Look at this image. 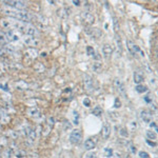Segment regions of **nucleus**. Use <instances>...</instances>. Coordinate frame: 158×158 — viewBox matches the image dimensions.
I'll list each match as a JSON object with an SVG mask.
<instances>
[{
    "label": "nucleus",
    "instance_id": "6e6552de",
    "mask_svg": "<svg viewBox=\"0 0 158 158\" xmlns=\"http://www.w3.org/2000/svg\"><path fill=\"white\" fill-rule=\"evenodd\" d=\"M37 136H38V135L36 133V130H32V131L30 132L29 136L27 137V141H25V144H27V147H31L35 142V140H36Z\"/></svg>",
    "mask_w": 158,
    "mask_h": 158
},
{
    "label": "nucleus",
    "instance_id": "a18cd8bd",
    "mask_svg": "<svg viewBox=\"0 0 158 158\" xmlns=\"http://www.w3.org/2000/svg\"><path fill=\"white\" fill-rule=\"evenodd\" d=\"M132 151H133L134 153L136 152V148H134V147H132Z\"/></svg>",
    "mask_w": 158,
    "mask_h": 158
},
{
    "label": "nucleus",
    "instance_id": "9d476101",
    "mask_svg": "<svg viewBox=\"0 0 158 158\" xmlns=\"http://www.w3.org/2000/svg\"><path fill=\"white\" fill-rule=\"evenodd\" d=\"M15 22H16L15 19L6 18V19H2L1 21H0V23H1V25L3 27H6V29H14Z\"/></svg>",
    "mask_w": 158,
    "mask_h": 158
},
{
    "label": "nucleus",
    "instance_id": "a211bd4d",
    "mask_svg": "<svg viewBox=\"0 0 158 158\" xmlns=\"http://www.w3.org/2000/svg\"><path fill=\"white\" fill-rule=\"evenodd\" d=\"M2 49H3L6 54H14V53L16 52L15 48L11 44H4L3 47H2Z\"/></svg>",
    "mask_w": 158,
    "mask_h": 158
},
{
    "label": "nucleus",
    "instance_id": "7c9ffc66",
    "mask_svg": "<svg viewBox=\"0 0 158 158\" xmlns=\"http://www.w3.org/2000/svg\"><path fill=\"white\" fill-rule=\"evenodd\" d=\"M116 43H117V47L119 49V52H122V44H121V40H120V37L119 35H116Z\"/></svg>",
    "mask_w": 158,
    "mask_h": 158
},
{
    "label": "nucleus",
    "instance_id": "f8f14e48",
    "mask_svg": "<svg viewBox=\"0 0 158 158\" xmlns=\"http://www.w3.org/2000/svg\"><path fill=\"white\" fill-rule=\"evenodd\" d=\"M112 53H113V48H112L110 44H104L102 48V54L104 57L109 58L110 56L112 55Z\"/></svg>",
    "mask_w": 158,
    "mask_h": 158
},
{
    "label": "nucleus",
    "instance_id": "a19ab883",
    "mask_svg": "<svg viewBox=\"0 0 158 158\" xmlns=\"http://www.w3.org/2000/svg\"><path fill=\"white\" fill-rule=\"evenodd\" d=\"M115 108H119V106H121V103H120V101H119L118 100V99H116V100H115Z\"/></svg>",
    "mask_w": 158,
    "mask_h": 158
},
{
    "label": "nucleus",
    "instance_id": "aec40b11",
    "mask_svg": "<svg viewBox=\"0 0 158 158\" xmlns=\"http://www.w3.org/2000/svg\"><path fill=\"white\" fill-rule=\"evenodd\" d=\"M85 20L88 24H93L94 21H95V18H94V16L92 14H90V13H86L85 15Z\"/></svg>",
    "mask_w": 158,
    "mask_h": 158
},
{
    "label": "nucleus",
    "instance_id": "72a5a7b5",
    "mask_svg": "<svg viewBox=\"0 0 158 158\" xmlns=\"http://www.w3.org/2000/svg\"><path fill=\"white\" fill-rule=\"evenodd\" d=\"M86 51H88V55H90V56H94V55H95V51H94V49L92 47H88V48H86Z\"/></svg>",
    "mask_w": 158,
    "mask_h": 158
},
{
    "label": "nucleus",
    "instance_id": "2f4dec72",
    "mask_svg": "<svg viewBox=\"0 0 158 158\" xmlns=\"http://www.w3.org/2000/svg\"><path fill=\"white\" fill-rule=\"evenodd\" d=\"M6 42H7V40L6 37V34L0 32V43H6Z\"/></svg>",
    "mask_w": 158,
    "mask_h": 158
},
{
    "label": "nucleus",
    "instance_id": "e433bc0d",
    "mask_svg": "<svg viewBox=\"0 0 158 158\" xmlns=\"http://www.w3.org/2000/svg\"><path fill=\"white\" fill-rule=\"evenodd\" d=\"M114 30H115V32L119 30V23H117V19L114 18Z\"/></svg>",
    "mask_w": 158,
    "mask_h": 158
},
{
    "label": "nucleus",
    "instance_id": "f3484780",
    "mask_svg": "<svg viewBox=\"0 0 158 158\" xmlns=\"http://www.w3.org/2000/svg\"><path fill=\"white\" fill-rule=\"evenodd\" d=\"M72 121L74 123V126H78L79 122H80V116L77 111H73L72 112Z\"/></svg>",
    "mask_w": 158,
    "mask_h": 158
},
{
    "label": "nucleus",
    "instance_id": "ddd939ff",
    "mask_svg": "<svg viewBox=\"0 0 158 158\" xmlns=\"http://www.w3.org/2000/svg\"><path fill=\"white\" fill-rule=\"evenodd\" d=\"M144 81V76L142 73L140 72H135L134 73V82L137 83V85H140L141 82Z\"/></svg>",
    "mask_w": 158,
    "mask_h": 158
},
{
    "label": "nucleus",
    "instance_id": "393cba45",
    "mask_svg": "<svg viewBox=\"0 0 158 158\" xmlns=\"http://www.w3.org/2000/svg\"><path fill=\"white\" fill-rule=\"evenodd\" d=\"M34 69L37 71V72H43V71L45 70L44 65H43L42 63H40V62L35 63V64H34Z\"/></svg>",
    "mask_w": 158,
    "mask_h": 158
},
{
    "label": "nucleus",
    "instance_id": "f257e3e1",
    "mask_svg": "<svg viewBox=\"0 0 158 158\" xmlns=\"http://www.w3.org/2000/svg\"><path fill=\"white\" fill-rule=\"evenodd\" d=\"M6 15H7L9 17L15 18V20H18V21H23V22H29L33 19V16L30 13L21 11V10H11V9H4L3 11Z\"/></svg>",
    "mask_w": 158,
    "mask_h": 158
},
{
    "label": "nucleus",
    "instance_id": "20e7f679",
    "mask_svg": "<svg viewBox=\"0 0 158 158\" xmlns=\"http://www.w3.org/2000/svg\"><path fill=\"white\" fill-rule=\"evenodd\" d=\"M127 45H128V49H129L130 52H131L132 55L137 56V54H140L141 56H144L143 53L141 52V50H140L139 48L137 47V45L135 44L133 41H131V40H128V41H127Z\"/></svg>",
    "mask_w": 158,
    "mask_h": 158
},
{
    "label": "nucleus",
    "instance_id": "f03ea898",
    "mask_svg": "<svg viewBox=\"0 0 158 158\" xmlns=\"http://www.w3.org/2000/svg\"><path fill=\"white\" fill-rule=\"evenodd\" d=\"M69 139H70L71 143L78 144V143H80V142H81V139H82V134H81V132L79 131V130H74L72 133L70 134Z\"/></svg>",
    "mask_w": 158,
    "mask_h": 158
},
{
    "label": "nucleus",
    "instance_id": "4c0bfd02",
    "mask_svg": "<svg viewBox=\"0 0 158 158\" xmlns=\"http://www.w3.org/2000/svg\"><path fill=\"white\" fill-rule=\"evenodd\" d=\"M72 128V126H71V123L70 122H68L67 120L64 121V130H69V129H71Z\"/></svg>",
    "mask_w": 158,
    "mask_h": 158
},
{
    "label": "nucleus",
    "instance_id": "412c9836",
    "mask_svg": "<svg viewBox=\"0 0 158 158\" xmlns=\"http://www.w3.org/2000/svg\"><path fill=\"white\" fill-rule=\"evenodd\" d=\"M55 124V118L54 117H49V119H48V123H47V129H48V133L51 131V130L53 129V127H54Z\"/></svg>",
    "mask_w": 158,
    "mask_h": 158
},
{
    "label": "nucleus",
    "instance_id": "ea45409f",
    "mask_svg": "<svg viewBox=\"0 0 158 158\" xmlns=\"http://www.w3.org/2000/svg\"><path fill=\"white\" fill-rule=\"evenodd\" d=\"M120 133H121L122 136H128V132H126V130H124V129H121Z\"/></svg>",
    "mask_w": 158,
    "mask_h": 158
},
{
    "label": "nucleus",
    "instance_id": "4be33fe9",
    "mask_svg": "<svg viewBox=\"0 0 158 158\" xmlns=\"http://www.w3.org/2000/svg\"><path fill=\"white\" fill-rule=\"evenodd\" d=\"M16 88L20 89V90H25V89L29 88V85H27V83L23 80H19L16 82Z\"/></svg>",
    "mask_w": 158,
    "mask_h": 158
},
{
    "label": "nucleus",
    "instance_id": "cd10ccee",
    "mask_svg": "<svg viewBox=\"0 0 158 158\" xmlns=\"http://www.w3.org/2000/svg\"><path fill=\"white\" fill-rule=\"evenodd\" d=\"M103 153H104V156L108 157V158H110V157L113 156V150L110 149V148H106V149H104Z\"/></svg>",
    "mask_w": 158,
    "mask_h": 158
},
{
    "label": "nucleus",
    "instance_id": "c03bdc74",
    "mask_svg": "<svg viewBox=\"0 0 158 158\" xmlns=\"http://www.w3.org/2000/svg\"><path fill=\"white\" fill-rule=\"evenodd\" d=\"M74 4H76V6H79V4H80V2H79V1H74Z\"/></svg>",
    "mask_w": 158,
    "mask_h": 158
},
{
    "label": "nucleus",
    "instance_id": "49530a36",
    "mask_svg": "<svg viewBox=\"0 0 158 158\" xmlns=\"http://www.w3.org/2000/svg\"><path fill=\"white\" fill-rule=\"evenodd\" d=\"M1 150H2V147L0 146V153H1Z\"/></svg>",
    "mask_w": 158,
    "mask_h": 158
},
{
    "label": "nucleus",
    "instance_id": "b1692460",
    "mask_svg": "<svg viewBox=\"0 0 158 158\" xmlns=\"http://www.w3.org/2000/svg\"><path fill=\"white\" fill-rule=\"evenodd\" d=\"M101 68H102V64H101V62H99V61H95V62L93 63V65H92L93 71H94V72H96V73L100 72Z\"/></svg>",
    "mask_w": 158,
    "mask_h": 158
},
{
    "label": "nucleus",
    "instance_id": "2eb2a0df",
    "mask_svg": "<svg viewBox=\"0 0 158 158\" xmlns=\"http://www.w3.org/2000/svg\"><path fill=\"white\" fill-rule=\"evenodd\" d=\"M140 117H141V119L144 122H150L152 120V115L148 111H141V113H140Z\"/></svg>",
    "mask_w": 158,
    "mask_h": 158
},
{
    "label": "nucleus",
    "instance_id": "473e14b6",
    "mask_svg": "<svg viewBox=\"0 0 158 158\" xmlns=\"http://www.w3.org/2000/svg\"><path fill=\"white\" fill-rule=\"evenodd\" d=\"M147 136L149 137V138H151V139H155V138H156V134H155L154 132H151V131H148L147 132Z\"/></svg>",
    "mask_w": 158,
    "mask_h": 158
},
{
    "label": "nucleus",
    "instance_id": "79ce46f5",
    "mask_svg": "<svg viewBox=\"0 0 158 158\" xmlns=\"http://www.w3.org/2000/svg\"><path fill=\"white\" fill-rule=\"evenodd\" d=\"M147 142H148V143H149V144H150V146H151V147H155V146H156V144H155L154 142L150 141V140H147Z\"/></svg>",
    "mask_w": 158,
    "mask_h": 158
},
{
    "label": "nucleus",
    "instance_id": "4468645a",
    "mask_svg": "<svg viewBox=\"0 0 158 158\" xmlns=\"http://www.w3.org/2000/svg\"><path fill=\"white\" fill-rule=\"evenodd\" d=\"M94 148H95V141L91 138L86 139L85 141V149L86 151H91V150H93Z\"/></svg>",
    "mask_w": 158,
    "mask_h": 158
},
{
    "label": "nucleus",
    "instance_id": "c9c22d12",
    "mask_svg": "<svg viewBox=\"0 0 158 158\" xmlns=\"http://www.w3.org/2000/svg\"><path fill=\"white\" fill-rule=\"evenodd\" d=\"M139 156H140V158H150L149 154L146 153V152H140L139 153Z\"/></svg>",
    "mask_w": 158,
    "mask_h": 158
},
{
    "label": "nucleus",
    "instance_id": "c756f323",
    "mask_svg": "<svg viewBox=\"0 0 158 158\" xmlns=\"http://www.w3.org/2000/svg\"><path fill=\"white\" fill-rule=\"evenodd\" d=\"M32 131V130H31L29 127H23V128H22V131H21V134L23 135V136H29V134H30V132Z\"/></svg>",
    "mask_w": 158,
    "mask_h": 158
},
{
    "label": "nucleus",
    "instance_id": "39448f33",
    "mask_svg": "<svg viewBox=\"0 0 158 158\" xmlns=\"http://www.w3.org/2000/svg\"><path fill=\"white\" fill-rule=\"evenodd\" d=\"M22 40H23V43L25 45L33 48V49H34V47H37L40 43L39 39H37L36 37H32V36H24Z\"/></svg>",
    "mask_w": 158,
    "mask_h": 158
},
{
    "label": "nucleus",
    "instance_id": "37998d69",
    "mask_svg": "<svg viewBox=\"0 0 158 158\" xmlns=\"http://www.w3.org/2000/svg\"><path fill=\"white\" fill-rule=\"evenodd\" d=\"M6 53H4V51H3V49L2 48H0V56H3Z\"/></svg>",
    "mask_w": 158,
    "mask_h": 158
},
{
    "label": "nucleus",
    "instance_id": "c85d7f7f",
    "mask_svg": "<svg viewBox=\"0 0 158 158\" xmlns=\"http://www.w3.org/2000/svg\"><path fill=\"white\" fill-rule=\"evenodd\" d=\"M101 113H102V109H101L100 106H96V108L93 110V115H95V116H100Z\"/></svg>",
    "mask_w": 158,
    "mask_h": 158
},
{
    "label": "nucleus",
    "instance_id": "7ed1b4c3",
    "mask_svg": "<svg viewBox=\"0 0 158 158\" xmlns=\"http://www.w3.org/2000/svg\"><path fill=\"white\" fill-rule=\"evenodd\" d=\"M4 34H6L7 42H17L20 40L19 33H17L16 31H14V30H9L7 32L4 33Z\"/></svg>",
    "mask_w": 158,
    "mask_h": 158
},
{
    "label": "nucleus",
    "instance_id": "423d86ee",
    "mask_svg": "<svg viewBox=\"0 0 158 158\" xmlns=\"http://www.w3.org/2000/svg\"><path fill=\"white\" fill-rule=\"evenodd\" d=\"M114 85H115L116 90L118 91V93L120 94L122 97H127V90H126V85L122 82L120 79H115L114 81Z\"/></svg>",
    "mask_w": 158,
    "mask_h": 158
},
{
    "label": "nucleus",
    "instance_id": "5701e85b",
    "mask_svg": "<svg viewBox=\"0 0 158 158\" xmlns=\"http://www.w3.org/2000/svg\"><path fill=\"white\" fill-rule=\"evenodd\" d=\"M13 149L12 148H7V149H6L3 151V153H2V158H11L12 155H13Z\"/></svg>",
    "mask_w": 158,
    "mask_h": 158
},
{
    "label": "nucleus",
    "instance_id": "a878e982",
    "mask_svg": "<svg viewBox=\"0 0 158 158\" xmlns=\"http://www.w3.org/2000/svg\"><path fill=\"white\" fill-rule=\"evenodd\" d=\"M148 88L146 85H136V91L138 92V93H144V92H147Z\"/></svg>",
    "mask_w": 158,
    "mask_h": 158
},
{
    "label": "nucleus",
    "instance_id": "dca6fc26",
    "mask_svg": "<svg viewBox=\"0 0 158 158\" xmlns=\"http://www.w3.org/2000/svg\"><path fill=\"white\" fill-rule=\"evenodd\" d=\"M27 114L31 116V117H34V118H36V117H38L40 115V111L38 110L37 108H30L29 110H27Z\"/></svg>",
    "mask_w": 158,
    "mask_h": 158
},
{
    "label": "nucleus",
    "instance_id": "bb28decb",
    "mask_svg": "<svg viewBox=\"0 0 158 158\" xmlns=\"http://www.w3.org/2000/svg\"><path fill=\"white\" fill-rule=\"evenodd\" d=\"M15 155H16V157H18V158H22L27 155V152L23 151V150H16Z\"/></svg>",
    "mask_w": 158,
    "mask_h": 158
},
{
    "label": "nucleus",
    "instance_id": "6ab92c4d",
    "mask_svg": "<svg viewBox=\"0 0 158 158\" xmlns=\"http://www.w3.org/2000/svg\"><path fill=\"white\" fill-rule=\"evenodd\" d=\"M25 54H27V57H30L31 59H34V58H36L38 56V52H37V50H35V49H30L27 51Z\"/></svg>",
    "mask_w": 158,
    "mask_h": 158
},
{
    "label": "nucleus",
    "instance_id": "9b49d317",
    "mask_svg": "<svg viewBox=\"0 0 158 158\" xmlns=\"http://www.w3.org/2000/svg\"><path fill=\"white\" fill-rule=\"evenodd\" d=\"M101 134H102V137L104 139H108L110 137V135H111V126H110L109 123H104L103 124Z\"/></svg>",
    "mask_w": 158,
    "mask_h": 158
},
{
    "label": "nucleus",
    "instance_id": "0eeeda50",
    "mask_svg": "<svg viewBox=\"0 0 158 158\" xmlns=\"http://www.w3.org/2000/svg\"><path fill=\"white\" fill-rule=\"evenodd\" d=\"M4 3L9 7H13L15 10H21V11L22 9L27 6V3L24 1H14V0H12V1H6Z\"/></svg>",
    "mask_w": 158,
    "mask_h": 158
},
{
    "label": "nucleus",
    "instance_id": "58836bf2",
    "mask_svg": "<svg viewBox=\"0 0 158 158\" xmlns=\"http://www.w3.org/2000/svg\"><path fill=\"white\" fill-rule=\"evenodd\" d=\"M0 89H2V90H4V91H7V90H9V88L6 86V83H0Z\"/></svg>",
    "mask_w": 158,
    "mask_h": 158
},
{
    "label": "nucleus",
    "instance_id": "1a4fd4ad",
    "mask_svg": "<svg viewBox=\"0 0 158 158\" xmlns=\"http://www.w3.org/2000/svg\"><path fill=\"white\" fill-rule=\"evenodd\" d=\"M83 85H85V88L88 91H91L93 89V79L88 74L83 75Z\"/></svg>",
    "mask_w": 158,
    "mask_h": 158
},
{
    "label": "nucleus",
    "instance_id": "f704fd0d",
    "mask_svg": "<svg viewBox=\"0 0 158 158\" xmlns=\"http://www.w3.org/2000/svg\"><path fill=\"white\" fill-rule=\"evenodd\" d=\"M83 106H91V100L89 98H85L83 99Z\"/></svg>",
    "mask_w": 158,
    "mask_h": 158
}]
</instances>
